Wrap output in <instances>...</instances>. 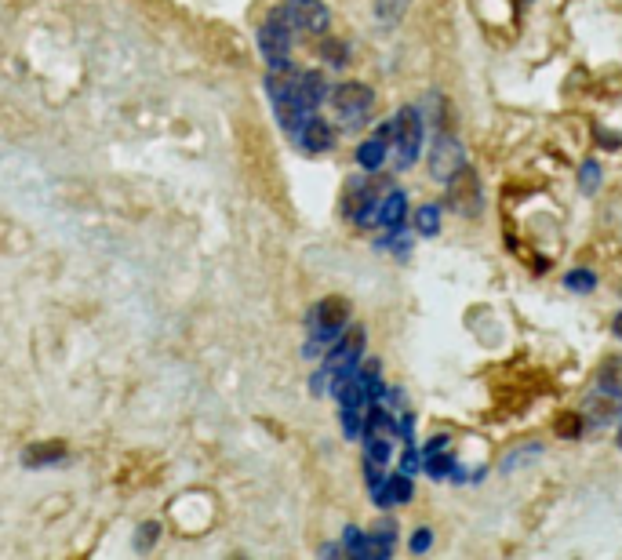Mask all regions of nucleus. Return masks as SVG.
Listing matches in <instances>:
<instances>
[{
	"label": "nucleus",
	"instance_id": "nucleus-18",
	"mask_svg": "<svg viewBox=\"0 0 622 560\" xmlns=\"http://www.w3.org/2000/svg\"><path fill=\"white\" fill-rule=\"evenodd\" d=\"M415 230H419L422 237H437V233H441V204H422V208L415 211Z\"/></svg>",
	"mask_w": 622,
	"mask_h": 560
},
{
	"label": "nucleus",
	"instance_id": "nucleus-11",
	"mask_svg": "<svg viewBox=\"0 0 622 560\" xmlns=\"http://www.w3.org/2000/svg\"><path fill=\"white\" fill-rule=\"evenodd\" d=\"M66 459V444L62 440H41V444H30L22 451V466L26 470H48L55 462Z\"/></svg>",
	"mask_w": 622,
	"mask_h": 560
},
{
	"label": "nucleus",
	"instance_id": "nucleus-22",
	"mask_svg": "<svg viewBox=\"0 0 622 560\" xmlns=\"http://www.w3.org/2000/svg\"><path fill=\"white\" fill-rule=\"evenodd\" d=\"M342 546H346V553L350 557H368V535L364 531H357V528H346V535H342Z\"/></svg>",
	"mask_w": 622,
	"mask_h": 560
},
{
	"label": "nucleus",
	"instance_id": "nucleus-23",
	"mask_svg": "<svg viewBox=\"0 0 622 560\" xmlns=\"http://www.w3.org/2000/svg\"><path fill=\"white\" fill-rule=\"evenodd\" d=\"M321 55L328 59V66H346V62H350V51H346V44H342V40H332V37L321 44Z\"/></svg>",
	"mask_w": 622,
	"mask_h": 560
},
{
	"label": "nucleus",
	"instance_id": "nucleus-5",
	"mask_svg": "<svg viewBox=\"0 0 622 560\" xmlns=\"http://www.w3.org/2000/svg\"><path fill=\"white\" fill-rule=\"evenodd\" d=\"M372 102H375V91L368 88V84H361V80L339 84V88L332 91V106L339 110V117L346 120L350 128L364 124V117H368V110H372Z\"/></svg>",
	"mask_w": 622,
	"mask_h": 560
},
{
	"label": "nucleus",
	"instance_id": "nucleus-12",
	"mask_svg": "<svg viewBox=\"0 0 622 560\" xmlns=\"http://www.w3.org/2000/svg\"><path fill=\"white\" fill-rule=\"evenodd\" d=\"M601 393V390H597ZM582 419L593 422V426H608V422L622 419V400L612 397V393H601V397H590L586 408H582Z\"/></svg>",
	"mask_w": 622,
	"mask_h": 560
},
{
	"label": "nucleus",
	"instance_id": "nucleus-7",
	"mask_svg": "<svg viewBox=\"0 0 622 560\" xmlns=\"http://www.w3.org/2000/svg\"><path fill=\"white\" fill-rule=\"evenodd\" d=\"M466 164V150H462V142L448 131H441L437 139H433V150H430V175L437 182H448L455 171Z\"/></svg>",
	"mask_w": 622,
	"mask_h": 560
},
{
	"label": "nucleus",
	"instance_id": "nucleus-1",
	"mask_svg": "<svg viewBox=\"0 0 622 560\" xmlns=\"http://www.w3.org/2000/svg\"><path fill=\"white\" fill-rule=\"evenodd\" d=\"M306 324H310L306 357H317V350L332 346L342 331H346V324H350V302L339 299V295H328V299H321L317 306H313L310 317H306Z\"/></svg>",
	"mask_w": 622,
	"mask_h": 560
},
{
	"label": "nucleus",
	"instance_id": "nucleus-16",
	"mask_svg": "<svg viewBox=\"0 0 622 560\" xmlns=\"http://www.w3.org/2000/svg\"><path fill=\"white\" fill-rule=\"evenodd\" d=\"M542 455V444H521V448H513L502 455L499 462V473H517L521 466H528V462H535Z\"/></svg>",
	"mask_w": 622,
	"mask_h": 560
},
{
	"label": "nucleus",
	"instance_id": "nucleus-21",
	"mask_svg": "<svg viewBox=\"0 0 622 560\" xmlns=\"http://www.w3.org/2000/svg\"><path fill=\"white\" fill-rule=\"evenodd\" d=\"M579 190L586 193V197H593V193L601 190V164H597V160H586L579 168Z\"/></svg>",
	"mask_w": 622,
	"mask_h": 560
},
{
	"label": "nucleus",
	"instance_id": "nucleus-27",
	"mask_svg": "<svg viewBox=\"0 0 622 560\" xmlns=\"http://www.w3.org/2000/svg\"><path fill=\"white\" fill-rule=\"evenodd\" d=\"M448 448V437H433L430 444H426V455H433V451H444Z\"/></svg>",
	"mask_w": 622,
	"mask_h": 560
},
{
	"label": "nucleus",
	"instance_id": "nucleus-9",
	"mask_svg": "<svg viewBox=\"0 0 622 560\" xmlns=\"http://www.w3.org/2000/svg\"><path fill=\"white\" fill-rule=\"evenodd\" d=\"M295 139H299L302 150H310V153H328L335 146V128L328 124L324 117H317L313 113L306 124H302L299 131H295Z\"/></svg>",
	"mask_w": 622,
	"mask_h": 560
},
{
	"label": "nucleus",
	"instance_id": "nucleus-30",
	"mask_svg": "<svg viewBox=\"0 0 622 560\" xmlns=\"http://www.w3.org/2000/svg\"><path fill=\"white\" fill-rule=\"evenodd\" d=\"M521 4H528V0H521Z\"/></svg>",
	"mask_w": 622,
	"mask_h": 560
},
{
	"label": "nucleus",
	"instance_id": "nucleus-19",
	"mask_svg": "<svg viewBox=\"0 0 622 560\" xmlns=\"http://www.w3.org/2000/svg\"><path fill=\"white\" fill-rule=\"evenodd\" d=\"M408 4L412 0H375V19L382 26H397L404 19V11H408Z\"/></svg>",
	"mask_w": 622,
	"mask_h": 560
},
{
	"label": "nucleus",
	"instance_id": "nucleus-29",
	"mask_svg": "<svg viewBox=\"0 0 622 560\" xmlns=\"http://www.w3.org/2000/svg\"><path fill=\"white\" fill-rule=\"evenodd\" d=\"M615 444H619V451H622V430H619V440H615Z\"/></svg>",
	"mask_w": 622,
	"mask_h": 560
},
{
	"label": "nucleus",
	"instance_id": "nucleus-8",
	"mask_svg": "<svg viewBox=\"0 0 622 560\" xmlns=\"http://www.w3.org/2000/svg\"><path fill=\"white\" fill-rule=\"evenodd\" d=\"M364 342H368L364 328H350L332 346V353H328V360H324V371L332 375V371H350V368H357V364H361V357H364Z\"/></svg>",
	"mask_w": 622,
	"mask_h": 560
},
{
	"label": "nucleus",
	"instance_id": "nucleus-3",
	"mask_svg": "<svg viewBox=\"0 0 622 560\" xmlns=\"http://www.w3.org/2000/svg\"><path fill=\"white\" fill-rule=\"evenodd\" d=\"M259 51H262V59H266V66H270V73L291 70V26L277 11H270V19L262 22Z\"/></svg>",
	"mask_w": 622,
	"mask_h": 560
},
{
	"label": "nucleus",
	"instance_id": "nucleus-26",
	"mask_svg": "<svg viewBox=\"0 0 622 560\" xmlns=\"http://www.w3.org/2000/svg\"><path fill=\"white\" fill-rule=\"evenodd\" d=\"M408 546H412V553H426L433 546V531L430 528H419L412 535V542H408Z\"/></svg>",
	"mask_w": 622,
	"mask_h": 560
},
{
	"label": "nucleus",
	"instance_id": "nucleus-13",
	"mask_svg": "<svg viewBox=\"0 0 622 560\" xmlns=\"http://www.w3.org/2000/svg\"><path fill=\"white\" fill-rule=\"evenodd\" d=\"M295 99H299V106H306L310 113H317V106L328 99V80H324L317 70L299 73V91H295Z\"/></svg>",
	"mask_w": 622,
	"mask_h": 560
},
{
	"label": "nucleus",
	"instance_id": "nucleus-14",
	"mask_svg": "<svg viewBox=\"0 0 622 560\" xmlns=\"http://www.w3.org/2000/svg\"><path fill=\"white\" fill-rule=\"evenodd\" d=\"M404 215H408V197H404L401 190H390L386 197L379 200V226H386V230H401L404 226Z\"/></svg>",
	"mask_w": 622,
	"mask_h": 560
},
{
	"label": "nucleus",
	"instance_id": "nucleus-17",
	"mask_svg": "<svg viewBox=\"0 0 622 560\" xmlns=\"http://www.w3.org/2000/svg\"><path fill=\"white\" fill-rule=\"evenodd\" d=\"M361 437H364V451H368V462L386 466L393 455V437H382V433H361Z\"/></svg>",
	"mask_w": 622,
	"mask_h": 560
},
{
	"label": "nucleus",
	"instance_id": "nucleus-2",
	"mask_svg": "<svg viewBox=\"0 0 622 560\" xmlns=\"http://www.w3.org/2000/svg\"><path fill=\"white\" fill-rule=\"evenodd\" d=\"M422 139H426V120H422L419 106H404L397 117H393V164L401 171H408L419 160L422 153Z\"/></svg>",
	"mask_w": 622,
	"mask_h": 560
},
{
	"label": "nucleus",
	"instance_id": "nucleus-24",
	"mask_svg": "<svg viewBox=\"0 0 622 560\" xmlns=\"http://www.w3.org/2000/svg\"><path fill=\"white\" fill-rule=\"evenodd\" d=\"M157 535H161V524H142L139 535H135V550H150L153 542H157Z\"/></svg>",
	"mask_w": 622,
	"mask_h": 560
},
{
	"label": "nucleus",
	"instance_id": "nucleus-10",
	"mask_svg": "<svg viewBox=\"0 0 622 560\" xmlns=\"http://www.w3.org/2000/svg\"><path fill=\"white\" fill-rule=\"evenodd\" d=\"M412 495H415V488H412V477H408V473H393V477L382 480L379 488H372L375 506H382V510L404 506V502H412Z\"/></svg>",
	"mask_w": 622,
	"mask_h": 560
},
{
	"label": "nucleus",
	"instance_id": "nucleus-4",
	"mask_svg": "<svg viewBox=\"0 0 622 560\" xmlns=\"http://www.w3.org/2000/svg\"><path fill=\"white\" fill-rule=\"evenodd\" d=\"M273 11L288 22L291 30H306V33H324L328 30V22H332L324 0H284V4H277Z\"/></svg>",
	"mask_w": 622,
	"mask_h": 560
},
{
	"label": "nucleus",
	"instance_id": "nucleus-28",
	"mask_svg": "<svg viewBox=\"0 0 622 560\" xmlns=\"http://www.w3.org/2000/svg\"><path fill=\"white\" fill-rule=\"evenodd\" d=\"M612 331H615V339H622V313L612 320Z\"/></svg>",
	"mask_w": 622,
	"mask_h": 560
},
{
	"label": "nucleus",
	"instance_id": "nucleus-15",
	"mask_svg": "<svg viewBox=\"0 0 622 560\" xmlns=\"http://www.w3.org/2000/svg\"><path fill=\"white\" fill-rule=\"evenodd\" d=\"M386 157H390V139H382V135H372V139H364L357 146V164L364 171H379Z\"/></svg>",
	"mask_w": 622,
	"mask_h": 560
},
{
	"label": "nucleus",
	"instance_id": "nucleus-25",
	"mask_svg": "<svg viewBox=\"0 0 622 560\" xmlns=\"http://www.w3.org/2000/svg\"><path fill=\"white\" fill-rule=\"evenodd\" d=\"M422 470V455L415 448H408L401 455V473H408V477H412V473H419Z\"/></svg>",
	"mask_w": 622,
	"mask_h": 560
},
{
	"label": "nucleus",
	"instance_id": "nucleus-20",
	"mask_svg": "<svg viewBox=\"0 0 622 560\" xmlns=\"http://www.w3.org/2000/svg\"><path fill=\"white\" fill-rule=\"evenodd\" d=\"M564 288L575 291V295H590V291L597 288V273L586 270V266H579V270H572L568 277H564Z\"/></svg>",
	"mask_w": 622,
	"mask_h": 560
},
{
	"label": "nucleus",
	"instance_id": "nucleus-6",
	"mask_svg": "<svg viewBox=\"0 0 622 560\" xmlns=\"http://www.w3.org/2000/svg\"><path fill=\"white\" fill-rule=\"evenodd\" d=\"M448 186V204H452L459 215H466V219H473V215H481L484 208V193H481V179L473 175L466 164H462L459 171H455L452 179L444 182Z\"/></svg>",
	"mask_w": 622,
	"mask_h": 560
}]
</instances>
